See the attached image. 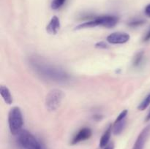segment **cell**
I'll return each mask as SVG.
<instances>
[{
    "label": "cell",
    "instance_id": "cell-17",
    "mask_svg": "<svg viewBox=\"0 0 150 149\" xmlns=\"http://www.w3.org/2000/svg\"><path fill=\"white\" fill-rule=\"evenodd\" d=\"M95 48H100V49H106L108 48V45L104 41H100L95 44Z\"/></svg>",
    "mask_w": 150,
    "mask_h": 149
},
{
    "label": "cell",
    "instance_id": "cell-18",
    "mask_svg": "<svg viewBox=\"0 0 150 149\" xmlns=\"http://www.w3.org/2000/svg\"><path fill=\"white\" fill-rule=\"evenodd\" d=\"M150 40V29L149 30L146 32V34H145L144 37L143 41L144 42H148V41Z\"/></svg>",
    "mask_w": 150,
    "mask_h": 149
},
{
    "label": "cell",
    "instance_id": "cell-4",
    "mask_svg": "<svg viewBox=\"0 0 150 149\" xmlns=\"http://www.w3.org/2000/svg\"><path fill=\"white\" fill-rule=\"evenodd\" d=\"M9 129L13 135H17L22 131L23 118L22 112L18 107H13L8 113Z\"/></svg>",
    "mask_w": 150,
    "mask_h": 149
},
{
    "label": "cell",
    "instance_id": "cell-21",
    "mask_svg": "<svg viewBox=\"0 0 150 149\" xmlns=\"http://www.w3.org/2000/svg\"><path fill=\"white\" fill-rule=\"evenodd\" d=\"M146 121H150V110H149V113L147 114V115H146Z\"/></svg>",
    "mask_w": 150,
    "mask_h": 149
},
{
    "label": "cell",
    "instance_id": "cell-5",
    "mask_svg": "<svg viewBox=\"0 0 150 149\" xmlns=\"http://www.w3.org/2000/svg\"><path fill=\"white\" fill-rule=\"evenodd\" d=\"M64 97V93L60 89H53L50 91L45 98V107L51 112L56 111L61 105Z\"/></svg>",
    "mask_w": 150,
    "mask_h": 149
},
{
    "label": "cell",
    "instance_id": "cell-10",
    "mask_svg": "<svg viewBox=\"0 0 150 149\" xmlns=\"http://www.w3.org/2000/svg\"><path fill=\"white\" fill-rule=\"evenodd\" d=\"M111 131H112V126L111 124L101 137L100 140V147L103 148L108 145L111 136Z\"/></svg>",
    "mask_w": 150,
    "mask_h": 149
},
{
    "label": "cell",
    "instance_id": "cell-16",
    "mask_svg": "<svg viewBox=\"0 0 150 149\" xmlns=\"http://www.w3.org/2000/svg\"><path fill=\"white\" fill-rule=\"evenodd\" d=\"M145 23L144 20H133V21H130V23H128V25L131 27H137V26H142V24Z\"/></svg>",
    "mask_w": 150,
    "mask_h": 149
},
{
    "label": "cell",
    "instance_id": "cell-19",
    "mask_svg": "<svg viewBox=\"0 0 150 149\" xmlns=\"http://www.w3.org/2000/svg\"><path fill=\"white\" fill-rule=\"evenodd\" d=\"M145 14L150 18V4H148L145 8Z\"/></svg>",
    "mask_w": 150,
    "mask_h": 149
},
{
    "label": "cell",
    "instance_id": "cell-12",
    "mask_svg": "<svg viewBox=\"0 0 150 149\" xmlns=\"http://www.w3.org/2000/svg\"><path fill=\"white\" fill-rule=\"evenodd\" d=\"M125 124V118L122 120H115L114 127H113V132H114V134H116V135L121 134L123 130H124Z\"/></svg>",
    "mask_w": 150,
    "mask_h": 149
},
{
    "label": "cell",
    "instance_id": "cell-11",
    "mask_svg": "<svg viewBox=\"0 0 150 149\" xmlns=\"http://www.w3.org/2000/svg\"><path fill=\"white\" fill-rule=\"evenodd\" d=\"M0 94L7 105H11L13 103V96H12L11 93H10V90L7 86H0Z\"/></svg>",
    "mask_w": 150,
    "mask_h": 149
},
{
    "label": "cell",
    "instance_id": "cell-9",
    "mask_svg": "<svg viewBox=\"0 0 150 149\" xmlns=\"http://www.w3.org/2000/svg\"><path fill=\"white\" fill-rule=\"evenodd\" d=\"M60 27H61V24H60L59 18L57 16L54 15L53 16L48 24L47 25L45 29L49 34L55 35L58 33Z\"/></svg>",
    "mask_w": 150,
    "mask_h": 149
},
{
    "label": "cell",
    "instance_id": "cell-13",
    "mask_svg": "<svg viewBox=\"0 0 150 149\" xmlns=\"http://www.w3.org/2000/svg\"><path fill=\"white\" fill-rule=\"evenodd\" d=\"M144 53L143 51H140L138 53H136V55L135 56L134 58H133V67H139L141 64H142V61H143L144 58Z\"/></svg>",
    "mask_w": 150,
    "mask_h": 149
},
{
    "label": "cell",
    "instance_id": "cell-3",
    "mask_svg": "<svg viewBox=\"0 0 150 149\" xmlns=\"http://www.w3.org/2000/svg\"><path fill=\"white\" fill-rule=\"evenodd\" d=\"M119 21V18L114 15H103L96 18L93 20L84 22L79 24L76 27V29H87V28H93L96 26H103L105 28H111L115 26Z\"/></svg>",
    "mask_w": 150,
    "mask_h": 149
},
{
    "label": "cell",
    "instance_id": "cell-14",
    "mask_svg": "<svg viewBox=\"0 0 150 149\" xmlns=\"http://www.w3.org/2000/svg\"><path fill=\"white\" fill-rule=\"evenodd\" d=\"M149 105H150V93L144 98V99H143V101L139 104V106H138V109H139V110H142V111L144 110H146V108H148V106H149Z\"/></svg>",
    "mask_w": 150,
    "mask_h": 149
},
{
    "label": "cell",
    "instance_id": "cell-8",
    "mask_svg": "<svg viewBox=\"0 0 150 149\" xmlns=\"http://www.w3.org/2000/svg\"><path fill=\"white\" fill-rule=\"evenodd\" d=\"M92 134V131L90 128L89 127H85L81 129L80 131L77 132V134L73 137L71 140V145H76L81 142L85 141L91 137Z\"/></svg>",
    "mask_w": 150,
    "mask_h": 149
},
{
    "label": "cell",
    "instance_id": "cell-2",
    "mask_svg": "<svg viewBox=\"0 0 150 149\" xmlns=\"http://www.w3.org/2000/svg\"><path fill=\"white\" fill-rule=\"evenodd\" d=\"M16 136L19 149H45L42 143L27 130H22Z\"/></svg>",
    "mask_w": 150,
    "mask_h": 149
},
{
    "label": "cell",
    "instance_id": "cell-1",
    "mask_svg": "<svg viewBox=\"0 0 150 149\" xmlns=\"http://www.w3.org/2000/svg\"><path fill=\"white\" fill-rule=\"evenodd\" d=\"M30 64L37 73L46 79L53 81L65 82L70 78L69 74L64 70L47 64L40 58H32L30 60Z\"/></svg>",
    "mask_w": 150,
    "mask_h": 149
},
{
    "label": "cell",
    "instance_id": "cell-6",
    "mask_svg": "<svg viewBox=\"0 0 150 149\" xmlns=\"http://www.w3.org/2000/svg\"><path fill=\"white\" fill-rule=\"evenodd\" d=\"M130 39L129 34L125 32H113L106 37V41L112 45L125 44L128 42Z\"/></svg>",
    "mask_w": 150,
    "mask_h": 149
},
{
    "label": "cell",
    "instance_id": "cell-20",
    "mask_svg": "<svg viewBox=\"0 0 150 149\" xmlns=\"http://www.w3.org/2000/svg\"><path fill=\"white\" fill-rule=\"evenodd\" d=\"M104 149H114V144L113 143H109L106 147L104 148Z\"/></svg>",
    "mask_w": 150,
    "mask_h": 149
},
{
    "label": "cell",
    "instance_id": "cell-15",
    "mask_svg": "<svg viewBox=\"0 0 150 149\" xmlns=\"http://www.w3.org/2000/svg\"><path fill=\"white\" fill-rule=\"evenodd\" d=\"M66 0H53L51 3V8L53 10H58L64 5Z\"/></svg>",
    "mask_w": 150,
    "mask_h": 149
},
{
    "label": "cell",
    "instance_id": "cell-7",
    "mask_svg": "<svg viewBox=\"0 0 150 149\" xmlns=\"http://www.w3.org/2000/svg\"><path fill=\"white\" fill-rule=\"evenodd\" d=\"M150 134V124L142 129V131L139 133L134 145L133 149H144L145 144L146 143L148 137Z\"/></svg>",
    "mask_w": 150,
    "mask_h": 149
}]
</instances>
